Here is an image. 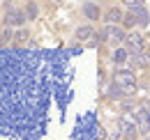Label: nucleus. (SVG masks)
<instances>
[{
  "instance_id": "obj_10",
  "label": "nucleus",
  "mask_w": 150,
  "mask_h": 140,
  "mask_svg": "<svg viewBox=\"0 0 150 140\" xmlns=\"http://www.w3.org/2000/svg\"><path fill=\"white\" fill-rule=\"evenodd\" d=\"M83 14L90 18V21H97V18H99V7H97V2H86V5H83Z\"/></svg>"
},
{
  "instance_id": "obj_14",
  "label": "nucleus",
  "mask_w": 150,
  "mask_h": 140,
  "mask_svg": "<svg viewBox=\"0 0 150 140\" xmlns=\"http://www.w3.org/2000/svg\"><path fill=\"white\" fill-rule=\"evenodd\" d=\"M125 7H127V9H136V7H143V0H125Z\"/></svg>"
},
{
  "instance_id": "obj_8",
  "label": "nucleus",
  "mask_w": 150,
  "mask_h": 140,
  "mask_svg": "<svg viewBox=\"0 0 150 140\" xmlns=\"http://www.w3.org/2000/svg\"><path fill=\"white\" fill-rule=\"evenodd\" d=\"M122 18H125V14H122V9H118V7H111V9H106V14H104V21H106V25H118Z\"/></svg>"
},
{
  "instance_id": "obj_2",
  "label": "nucleus",
  "mask_w": 150,
  "mask_h": 140,
  "mask_svg": "<svg viewBox=\"0 0 150 140\" xmlns=\"http://www.w3.org/2000/svg\"><path fill=\"white\" fill-rule=\"evenodd\" d=\"M28 18L23 14V9L19 7H14L12 2H5V23L7 25H12V28H16V25H23Z\"/></svg>"
},
{
  "instance_id": "obj_9",
  "label": "nucleus",
  "mask_w": 150,
  "mask_h": 140,
  "mask_svg": "<svg viewBox=\"0 0 150 140\" xmlns=\"http://www.w3.org/2000/svg\"><path fill=\"white\" fill-rule=\"evenodd\" d=\"M111 60H113V64H125L127 60H129V51L127 48H115L111 55Z\"/></svg>"
},
{
  "instance_id": "obj_12",
  "label": "nucleus",
  "mask_w": 150,
  "mask_h": 140,
  "mask_svg": "<svg viewBox=\"0 0 150 140\" xmlns=\"http://www.w3.org/2000/svg\"><path fill=\"white\" fill-rule=\"evenodd\" d=\"M122 94H125V92H122V88H120V85H118V83L113 80V83H111V88H109V97H113V99H120Z\"/></svg>"
},
{
  "instance_id": "obj_5",
  "label": "nucleus",
  "mask_w": 150,
  "mask_h": 140,
  "mask_svg": "<svg viewBox=\"0 0 150 140\" xmlns=\"http://www.w3.org/2000/svg\"><path fill=\"white\" fill-rule=\"evenodd\" d=\"M136 124H139V133L148 136L150 133V110H148V101L143 104L141 110H136Z\"/></svg>"
},
{
  "instance_id": "obj_13",
  "label": "nucleus",
  "mask_w": 150,
  "mask_h": 140,
  "mask_svg": "<svg viewBox=\"0 0 150 140\" xmlns=\"http://www.w3.org/2000/svg\"><path fill=\"white\" fill-rule=\"evenodd\" d=\"M88 37H93V28L90 25H83V28L76 30V39H88Z\"/></svg>"
},
{
  "instance_id": "obj_4",
  "label": "nucleus",
  "mask_w": 150,
  "mask_h": 140,
  "mask_svg": "<svg viewBox=\"0 0 150 140\" xmlns=\"http://www.w3.org/2000/svg\"><path fill=\"white\" fill-rule=\"evenodd\" d=\"M125 30L120 28V25H106L102 32H99V39L102 41H111V44H120V41H125Z\"/></svg>"
},
{
  "instance_id": "obj_3",
  "label": "nucleus",
  "mask_w": 150,
  "mask_h": 140,
  "mask_svg": "<svg viewBox=\"0 0 150 140\" xmlns=\"http://www.w3.org/2000/svg\"><path fill=\"white\" fill-rule=\"evenodd\" d=\"M120 131H122V138L125 140H136L139 136H141V133H139L136 120L129 117V115H122V117H120Z\"/></svg>"
},
{
  "instance_id": "obj_7",
  "label": "nucleus",
  "mask_w": 150,
  "mask_h": 140,
  "mask_svg": "<svg viewBox=\"0 0 150 140\" xmlns=\"http://www.w3.org/2000/svg\"><path fill=\"white\" fill-rule=\"evenodd\" d=\"M125 44H127V51H129V53H136V51H141V48H143V37L132 32V35L125 37Z\"/></svg>"
},
{
  "instance_id": "obj_1",
  "label": "nucleus",
  "mask_w": 150,
  "mask_h": 140,
  "mask_svg": "<svg viewBox=\"0 0 150 140\" xmlns=\"http://www.w3.org/2000/svg\"><path fill=\"white\" fill-rule=\"evenodd\" d=\"M113 80L122 88L125 94H134V92H136V80H134V74H132V71H127V69L115 71V74H113Z\"/></svg>"
},
{
  "instance_id": "obj_6",
  "label": "nucleus",
  "mask_w": 150,
  "mask_h": 140,
  "mask_svg": "<svg viewBox=\"0 0 150 140\" xmlns=\"http://www.w3.org/2000/svg\"><path fill=\"white\" fill-rule=\"evenodd\" d=\"M129 12H132L134 23H136L139 28H146V25H148L150 16H148V9H146V7H136V9H129Z\"/></svg>"
},
{
  "instance_id": "obj_11",
  "label": "nucleus",
  "mask_w": 150,
  "mask_h": 140,
  "mask_svg": "<svg viewBox=\"0 0 150 140\" xmlns=\"http://www.w3.org/2000/svg\"><path fill=\"white\" fill-rule=\"evenodd\" d=\"M23 14H25V18H28V21H35V18L39 16L37 2H25V7H23Z\"/></svg>"
}]
</instances>
